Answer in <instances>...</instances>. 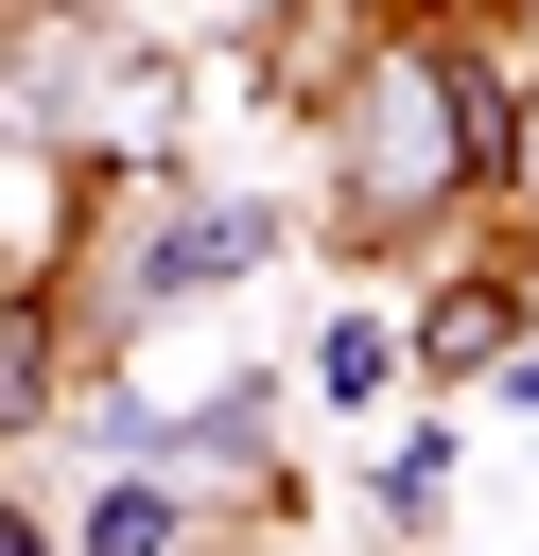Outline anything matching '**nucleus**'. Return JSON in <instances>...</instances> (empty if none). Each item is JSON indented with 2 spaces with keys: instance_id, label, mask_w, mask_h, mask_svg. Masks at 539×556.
Instances as JSON below:
<instances>
[{
  "instance_id": "nucleus-1",
  "label": "nucleus",
  "mask_w": 539,
  "mask_h": 556,
  "mask_svg": "<svg viewBox=\"0 0 539 556\" xmlns=\"http://www.w3.org/2000/svg\"><path fill=\"white\" fill-rule=\"evenodd\" d=\"M504 104L522 70L452 17H365L313 87V139H330V243L348 261H400L469 208H504Z\"/></svg>"
},
{
  "instance_id": "nucleus-2",
  "label": "nucleus",
  "mask_w": 539,
  "mask_h": 556,
  "mask_svg": "<svg viewBox=\"0 0 539 556\" xmlns=\"http://www.w3.org/2000/svg\"><path fill=\"white\" fill-rule=\"evenodd\" d=\"M522 330H539V313H522V261H469V278H435V295H417L400 365H417V382H487Z\"/></svg>"
},
{
  "instance_id": "nucleus-3",
  "label": "nucleus",
  "mask_w": 539,
  "mask_h": 556,
  "mask_svg": "<svg viewBox=\"0 0 539 556\" xmlns=\"http://www.w3.org/2000/svg\"><path fill=\"white\" fill-rule=\"evenodd\" d=\"M70 556H209V504H191L174 469H104L87 521H70Z\"/></svg>"
},
{
  "instance_id": "nucleus-4",
  "label": "nucleus",
  "mask_w": 539,
  "mask_h": 556,
  "mask_svg": "<svg viewBox=\"0 0 539 556\" xmlns=\"http://www.w3.org/2000/svg\"><path fill=\"white\" fill-rule=\"evenodd\" d=\"M383 382H400V330L383 313H330L313 330V400H383Z\"/></svg>"
},
{
  "instance_id": "nucleus-5",
  "label": "nucleus",
  "mask_w": 539,
  "mask_h": 556,
  "mask_svg": "<svg viewBox=\"0 0 539 556\" xmlns=\"http://www.w3.org/2000/svg\"><path fill=\"white\" fill-rule=\"evenodd\" d=\"M435 486H452V434H400L383 452V521H435Z\"/></svg>"
},
{
  "instance_id": "nucleus-6",
  "label": "nucleus",
  "mask_w": 539,
  "mask_h": 556,
  "mask_svg": "<svg viewBox=\"0 0 539 556\" xmlns=\"http://www.w3.org/2000/svg\"><path fill=\"white\" fill-rule=\"evenodd\" d=\"M504 208H539V70H522V104H504Z\"/></svg>"
},
{
  "instance_id": "nucleus-7",
  "label": "nucleus",
  "mask_w": 539,
  "mask_h": 556,
  "mask_svg": "<svg viewBox=\"0 0 539 556\" xmlns=\"http://www.w3.org/2000/svg\"><path fill=\"white\" fill-rule=\"evenodd\" d=\"M0 556H70V539H52V521H35L17 486H0Z\"/></svg>"
},
{
  "instance_id": "nucleus-8",
  "label": "nucleus",
  "mask_w": 539,
  "mask_h": 556,
  "mask_svg": "<svg viewBox=\"0 0 539 556\" xmlns=\"http://www.w3.org/2000/svg\"><path fill=\"white\" fill-rule=\"evenodd\" d=\"M522 17H539V0H522Z\"/></svg>"
}]
</instances>
